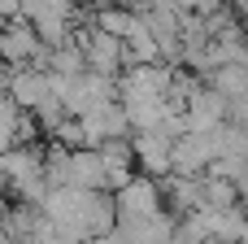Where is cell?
<instances>
[{
    "label": "cell",
    "instance_id": "6da1fadb",
    "mask_svg": "<svg viewBox=\"0 0 248 244\" xmlns=\"http://www.w3.org/2000/svg\"><path fill=\"white\" fill-rule=\"evenodd\" d=\"M118 92V105L126 114V127L144 131V127H157L166 118L179 114V87H174V74L157 61H144V65H131L122 74V83H113Z\"/></svg>",
    "mask_w": 248,
    "mask_h": 244
},
{
    "label": "cell",
    "instance_id": "7a4b0ae2",
    "mask_svg": "<svg viewBox=\"0 0 248 244\" xmlns=\"http://www.w3.org/2000/svg\"><path fill=\"white\" fill-rule=\"evenodd\" d=\"M0 183L9 192L22 196V205H39L44 192H48V175H44V148L39 144H9L0 153Z\"/></svg>",
    "mask_w": 248,
    "mask_h": 244
},
{
    "label": "cell",
    "instance_id": "3957f363",
    "mask_svg": "<svg viewBox=\"0 0 248 244\" xmlns=\"http://www.w3.org/2000/svg\"><path fill=\"white\" fill-rule=\"evenodd\" d=\"M87 244H122V240H118V231H105V236H92Z\"/></svg>",
    "mask_w": 248,
    "mask_h": 244
}]
</instances>
